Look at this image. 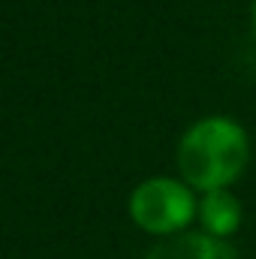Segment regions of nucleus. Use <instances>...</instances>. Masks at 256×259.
<instances>
[{"mask_svg":"<svg viewBox=\"0 0 256 259\" xmlns=\"http://www.w3.org/2000/svg\"><path fill=\"white\" fill-rule=\"evenodd\" d=\"M250 160L244 127L226 115L196 121L178 142V172L193 190H223L241 178Z\"/></svg>","mask_w":256,"mask_h":259,"instance_id":"obj_1","label":"nucleus"},{"mask_svg":"<svg viewBox=\"0 0 256 259\" xmlns=\"http://www.w3.org/2000/svg\"><path fill=\"white\" fill-rule=\"evenodd\" d=\"M253 33H256V0H253Z\"/></svg>","mask_w":256,"mask_h":259,"instance_id":"obj_5","label":"nucleus"},{"mask_svg":"<svg viewBox=\"0 0 256 259\" xmlns=\"http://www.w3.org/2000/svg\"><path fill=\"white\" fill-rule=\"evenodd\" d=\"M196 217H199V223H202V229L208 235L229 238L241 226V202L229 193V187L208 190V193H202V199H199Z\"/></svg>","mask_w":256,"mask_h":259,"instance_id":"obj_4","label":"nucleus"},{"mask_svg":"<svg viewBox=\"0 0 256 259\" xmlns=\"http://www.w3.org/2000/svg\"><path fill=\"white\" fill-rule=\"evenodd\" d=\"M196 196L193 187L178 178H148L130 196V217L139 229L151 235H178L196 217Z\"/></svg>","mask_w":256,"mask_h":259,"instance_id":"obj_2","label":"nucleus"},{"mask_svg":"<svg viewBox=\"0 0 256 259\" xmlns=\"http://www.w3.org/2000/svg\"><path fill=\"white\" fill-rule=\"evenodd\" d=\"M145 259H238V253L226 238H214L208 232H178L163 238Z\"/></svg>","mask_w":256,"mask_h":259,"instance_id":"obj_3","label":"nucleus"}]
</instances>
